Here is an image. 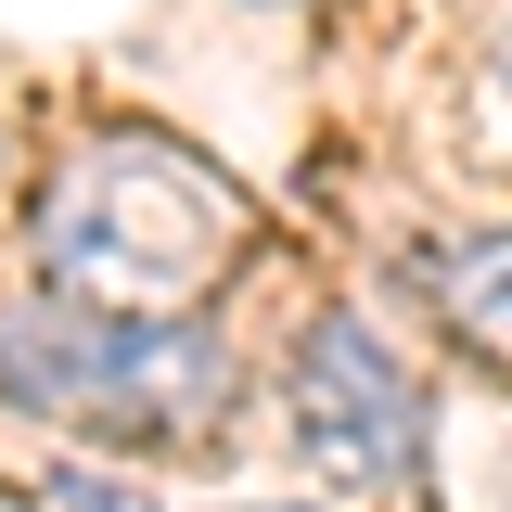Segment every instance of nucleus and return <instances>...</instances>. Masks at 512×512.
<instances>
[{"label":"nucleus","instance_id":"obj_1","mask_svg":"<svg viewBox=\"0 0 512 512\" xmlns=\"http://www.w3.org/2000/svg\"><path fill=\"white\" fill-rule=\"evenodd\" d=\"M231 231H244V205L218 167H192L167 141H90L39 192V282L77 308L192 320L231 269Z\"/></svg>","mask_w":512,"mask_h":512},{"label":"nucleus","instance_id":"obj_2","mask_svg":"<svg viewBox=\"0 0 512 512\" xmlns=\"http://www.w3.org/2000/svg\"><path fill=\"white\" fill-rule=\"evenodd\" d=\"M231 346L205 320H128V308H77V295H13L0 308V397L26 423L64 436H116V448H192L231 410Z\"/></svg>","mask_w":512,"mask_h":512},{"label":"nucleus","instance_id":"obj_3","mask_svg":"<svg viewBox=\"0 0 512 512\" xmlns=\"http://www.w3.org/2000/svg\"><path fill=\"white\" fill-rule=\"evenodd\" d=\"M282 410H295V448L320 474H346V487H397L423 461V384H410V359L372 320H346V308L308 320V346L282 372Z\"/></svg>","mask_w":512,"mask_h":512},{"label":"nucleus","instance_id":"obj_4","mask_svg":"<svg viewBox=\"0 0 512 512\" xmlns=\"http://www.w3.org/2000/svg\"><path fill=\"white\" fill-rule=\"evenodd\" d=\"M423 295L461 346L512 359V231H461V244H423Z\"/></svg>","mask_w":512,"mask_h":512},{"label":"nucleus","instance_id":"obj_5","mask_svg":"<svg viewBox=\"0 0 512 512\" xmlns=\"http://www.w3.org/2000/svg\"><path fill=\"white\" fill-rule=\"evenodd\" d=\"M39 512H180V500H141L116 474H39ZM231 512H308V500H231Z\"/></svg>","mask_w":512,"mask_h":512},{"label":"nucleus","instance_id":"obj_6","mask_svg":"<svg viewBox=\"0 0 512 512\" xmlns=\"http://www.w3.org/2000/svg\"><path fill=\"white\" fill-rule=\"evenodd\" d=\"M474 128H487V141L512 154V26L487 39V64H474Z\"/></svg>","mask_w":512,"mask_h":512}]
</instances>
